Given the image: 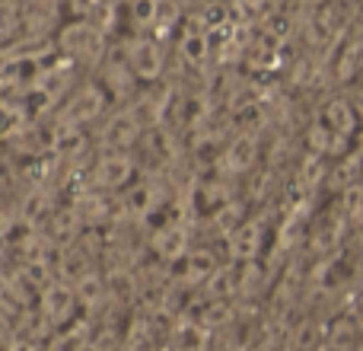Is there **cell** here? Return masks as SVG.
Listing matches in <instances>:
<instances>
[{
  "instance_id": "cell-1",
  "label": "cell",
  "mask_w": 363,
  "mask_h": 351,
  "mask_svg": "<svg viewBox=\"0 0 363 351\" xmlns=\"http://www.w3.org/2000/svg\"><path fill=\"white\" fill-rule=\"evenodd\" d=\"M128 70L140 80H157L163 70V48L157 38H134L128 45Z\"/></svg>"
},
{
  "instance_id": "cell-2",
  "label": "cell",
  "mask_w": 363,
  "mask_h": 351,
  "mask_svg": "<svg viewBox=\"0 0 363 351\" xmlns=\"http://www.w3.org/2000/svg\"><path fill=\"white\" fill-rule=\"evenodd\" d=\"M61 48L67 51L74 61H80V58L96 61L102 51V32L96 29L93 23H74L61 32Z\"/></svg>"
},
{
  "instance_id": "cell-3",
  "label": "cell",
  "mask_w": 363,
  "mask_h": 351,
  "mask_svg": "<svg viewBox=\"0 0 363 351\" xmlns=\"http://www.w3.org/2000/svg\"><path fill=\"white\" fill-rule=\"evenodd\" d=\"M128 176H131V160L125 157V153H106V157L96 163V185H106V188H118L121 182H128Z\"/></svg>"
},
{
  "instance_id": "cell-4",
  "label": "cell",
  "mask_w": 363,
  "mask_h": 351,
  "mask_svg": "<svg viewBox=\"0 0 363 351\" xmlns=\"http://www.w3.org/2000/svg\"><path fill=\"white\" fill-rule=\"evenodd\" d=\"M32 4H38V6H57V4H64V0H32Z\"/></svg>"
}]
</instances>
